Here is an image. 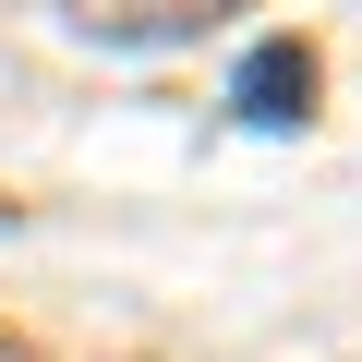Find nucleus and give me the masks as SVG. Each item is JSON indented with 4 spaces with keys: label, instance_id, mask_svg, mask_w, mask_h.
Instances as JSON below:
<instances>
[{
    "label": "nucleus",
    "instance_id": "obj_1",
    "mask_svg": "<svg viewBox=\"0 0 362 362\" xmlns=\"http://www.w3.org/2000/svg\"><path fill=\"white\" fill-rule=\"evenodd\" d=\"M242 109H254V121H302V109H314V49H302V37L254 49V61H242Z\"/></svg>",
    "mask_w": 362,
    "mask_h": 362
},
{
    "label": "nucleus",
    "instance_id": "obj_2",
    "mask_svg": "<svg viewBox=\"0 0 362 362\" xmlns=\"http://www.w3.org/2000/svg\"><path fill=\"white\" fill-rule=\"evenodd\" d=\"M73 13H85L97 37H194V25L242 13V0H73Z\"/></svg>",
    "mask_w": 362,
    "mask_h": 362
},
{
    "label": "nucleus",
    "instance_id": "obj_3",
    "mask_svg": "<svg viewBox=\"0 0 362 362\" xmlns=\"http://www.w3.org/2000/svg\"><path fill=\"white\" fill-rule=\"evenodd\" d=\"M0 362H25V338H0Z\"/></svg>",
    "mask_w": 362,
    "mask_h": 362
},
{
    "label": "nucleus",
    "instance_id": "obj_4",
    "mask_svg": "<svg viewBox=\"0 0 362 362\" xmlns=\"http://www.w3.org/2000/svg\"><path fill=\"white\" fill-rule=\"evenodd\" d=\"M0 230H13V194H0Z\"/></svg>",
    "mask_w": 362,
    "mask_h": 362
}]
</instances>
